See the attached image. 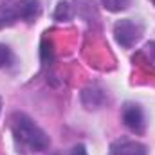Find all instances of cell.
<instances>
[{
	"instance_id": "cell-4",
	"label": "cell",
	"mask_w": 155,
	"mask_h": 155,
	"mask_svg": "<svg viewBox=\"0 0 155 155\" xmlns=\"http://www.w3.org/2000/svg\"><path fill=\"white\" fill-rule=\"evenodd\" d=\"M15 7H16L18 20H25V22H35V18H38L41 11L38 0H20L18 4H15Z\"/></svg>"
},
{
	"instance_id": "cell-12",
	"label": "cell",
	"mask_w": 155,
	"mask_h": 155,
	"mask_svg": "<svg viewBox=\"0 0 155 155\" xmlns=\"http://www.w3.org/2000/svg\"><path fill=\"white\" fill-rule=\"evenodd\" d=\"M0 108H2V99H0Z\"/></svg>"
},
{
	"instance_id": "cell-9",
	"label": "cell",
	"mask_w": 155,
	"mask_h": 155,
	"mask_svg": "<svg viewBox=\"0 0 155 155\" xmlns=\"http://www.w3.org/2000/svg\"><path fill=\"white\" fill-rule=\"evenodd\" d=\"M54 16H56V20H60V22L69 20V18H71V5H69L67 2H60V4H58V9H56V13H54Z\"/></svg>"
},
{
	"instance_id": "cell-10",
	"label": "cell",
	"mask_w": 155,
	"mask_h": 155,
	"mask_svg": "<svg viewBox=\"0 0 155 155\" xmlns=\"http://www.w3.org/2000/svg\"><path fill=\"white\" fill-rule=\"evenodd\" d=\"M67 155H87V150H85L83 144H76V146L71 148V152H69Z\"/></svg>"
},
{
	"instance_id": "cell-5",
	"label": "cell",
	"mask_w": 155,
	"mask_h": 155,
	"mask_svg": "<svg viewBox=\"0 0 155 155\" xmlns=\"http://www.w3.org/2000/svg\"><path fill=\"white\" fill-rule=\"evenodd\" d=\"M112 155H146V148L135 141H117L112 146Z\"/></svg>"
},
{
	"instance_id": "cell-11",
	"label": "cell",
	"mask_w": 155,
	"mask_h": 155,
	"mask_svg": "<svg viewBox=\"0 0 155 155\" xmlns=\"http://www.w3.org/2000/svg\"><path fill=\"white\" fill-rule=\"evenodd\" d=\"M146 52L150 54V58L155 61V41H150V43L146 45Z\"/></svg>"
},
{
	"instance_id": "cell-1",
	"label": "cell",
	"mask_w": 155,
	"mask_h": 155,
	"mask_svg": "<svg viewBox=\"0 0 155 155\" xmlns=\"http://www.w3.org/2000/svg\"><path fill=\"white\" fill-rule=\"evenodd\" d=\"M11 130L18 143L27 146L33 152H43L49 146L47 134L40 128L38 124L24 112H16L11 117Z\"/></svg>"
},
{
	"instance_id": "cell-8",
	"label": "cell",
	"mask_w": 155,
	"mask_h": 155,
	"mask_svg": "<svg viewBox=\"0 0 155 155\" xmlns=\"http://www.w3.org/2000/svg\"><path fill=\"white\" fill-rule=\"evenodd\" d=\"M11 63H13V52H11V49L7 45L0 43V69L2 67H7Z\"/></svg>"
},
{
	"instance_id": "cell-13",
	"label": "cell",
	"mask_w": 155,
	"mask_h": 155,
	"mask_svg": "<svg viewBox=\"0 0 155 155\" xmlns=\"http://www.w3.org/2000/svg\"><path fill=\"white\" fill-rule=\"evenodd\" d=\"M153 4H155V0H153Z\"/></svg>"
},
{
	"instance_id": "cell-6",
	"label": "cell",
	"mask_w": 155,
	"mask_h": 155,
	"mask_svg": "<svg viewBox=\"0 0 155 155\" xmlns=\"http://www.w3.org/2000/svg\"><path fill=\"white\" fill-rule=\"evenodd\" d=\"M16 20H18V15L15 5H0V27L13 25Z\"/></svg>"
},
{
	"instance_id": "cell-3",
	"label": "cell",
	"mask_w": 155,
	"mask_h": 155,
	"mask_svg": "<svg viewBox=\"0 0 155 155\" xmlns=\"http://www.w3.org/2000/svg\"><path fill=\"white\" fill-rule=\"evenodd\" d=\"M123 123L135 134L144 132V114L139 105L135 103H126L123 107Z\"/></svg>"
},
{
	"instance_id": "cell-2",
	"label": "cell",
	"mask_w": 155,
	"mask_h": 155,
	"mask_svg": "<svg viewBox=\"0 0 155 155\" xmlns=\"http://www.w3.org/2000/svg\"><path fill=\"white\" fill-rule=\"evenodd\" d=\"M114 36L121 47L130 49L143 36V27H141V24H137L134 20H119L114 25Z\"/></svg>"
},
{
	"instance_id": "cell-7",
	"label": "cell",
	"mask_w": 155,
	"mask_h": 155,
	"mask_svg": "<svg viewBox=\"0 0 155 155\" xmlns=\"http://www.w3.org/2000/svg\"><path fill=\"white\" fill-rule=\"evenodd\" d=\"M101 2H103V5H105L108 11H112V13H117V11L126 9L128 4H130V0H101Z\"/></svg>"
}]
</instances>
